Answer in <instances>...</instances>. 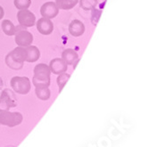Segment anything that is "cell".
<instances>
[{
  "label": "cell",
  "instance_id": "20",
  "mask_svg": "<svg viewBox=\"0 0 149 147\" xmlns=\"http://www.w3.org/2000/svg\"><path fill=\"white\" fill-rule=\"evenodd\" d=\"M4 15H5V10L1 6H0V20H2L4 18Z\"/></svg>",
  "mask_w": 149,
  "mask_h": 147
},
{
  "label": "cell",
  "instance_id": "4",
  "mask_svg": "<svg viewBox=\"0 0 149 147\" xmlns=\"http://www.w3.org/2000/svg\"><path fill=\"white\" fill-rule=\"evenodd\" d=\"M17 105V101L15 94L10 89H5L0 96V112L9 111Z\"/></svg>",
  "mask_w": 149,
  "mask_h": 147
},
{
  "label": "cell",
  "instance_id": "13",
  "mask_svg": "<svg viewBox=\"0 0 149 147\" xmlns=\"http://www.w3.org/2000/svg\"><path fill=\"white\" fill-rule=\"evenodd\" d=\"M27 50V58L26 62H37L40 57V51L39 49L35 46H29L26 47Z\"/></svg>",
  "mask_w": 149,
  "mask_h": 147
},
{
  "label": "cell",
  "instance_id": "16",
  "mask_svg": "<svg viewBox=\"0 0 149 147\" xmlns=\"http://www.w3.org/2000/svg\"><path fill=\"white\" fill-rule=\"evenodd\" d=\"M35 93H36L37 97L42 101H47L50 98V95H51L48 87H36Z\"/></svg>",
  "mask_w": 149,
  "mask_h": 147
},
{
  "label": "cell",
  "instance_id": "14",
  "mask_svg": "<svg viewBox=\"0 0 149 147\" xmlns=\"http://www.w3.org/2000/svg\"><path fill=\"white\" fill-rule=\"evenodd\" d=\"M1 28L3 32L6 36H13L16 32V27L13 25V23L10 20H3L1 23Z\"/></svg>",
  "mask_w": 149,
  "mask_h": 147
},
{
  "label": "cell",
  "instance_id": "3",
  "mask_svg": "<svg viewBox=\"0 0 149 147\" xmlns=\"http://www.w3.org/2000/svg\"><path fill=\"white\" fill-rule=\"evenodd\" d=\"M11 87L15 93L20 95H27L31 90V84L29 78L15 76L11 78Z\"/></svg>",
  "mask_w": 149,
  "mask_h": 147
},
{
  "label": "cell",
  "instance_id": "10",
  "mask_svg": "<svg viewBox=\"0 0 149 147\" xmlns=\"http://www.w3.org/2000/svg\"><path fill=\"white\" fill-rule=\"evenodd\" d=\"M51 73L59 75L61 73L66 72L68 65L62 58H55L50 61V63L48 65Z\"/></svg>",
  "mask_w": 149,
  "mask_h": 147
},
{
  "label": "cell",
  "instance_id": "7",
  "mask_svg": "<svg viewBox=\"0 0 149 147\" xmlns=\"http://www.w3.org/2000/svg\"><path fill=\"white\" fill-rule=\"evenodd\" d=\"M17 20L19 24L24 28H30L35 25L36 17L34 13L28 9H22L17 12Z\"/></svg>",
  "mask_w": 149,
  "mask_h": 147
},
{
  "label": "cell",
  "instance_id": "8",
  "mask_svg": "<svg viewBox=\"0 0 149 147\" xmlns=\"http://www.w3.org/2000/svg\"><path fill=\"white\" fill-rule=\"evenodd\" d=\"M59 13V8L55 2H47L40 7V15L44 18L53 19L57 16Z\"/></svg>",
  "mask_w": 149,
  "mask_h": 147
},
{
  "label": "cell",
  "instance_id": "9",
  "mask_svg": "<svg viewBox=\"0 0 149 147\" xmlns=\"http://www.w3.org/2000/svg\"><path fill=\"white\" fill-rule=\"evenodd\" d=\"M36 26L38 31L45 36L50 35L54 31V24L50 19L47 18H40L38 21H36Z\"/></svg>",
  "mask_w": 149,
  "mask_h": 147
},
{
  "label": "cell",
  "instance_id": "1",
  "mask_svg": "<svg viewBox=\"0 0 149 147\" xmlns=\"http://www.w3.org/2000/svg\"><path fill=\"white\" fill-rule=\"evenodd\" d=\"M26 58H27L26 47L17 46L7 53L5 61L8 68L15 71H18L23 67V62H26Z\"/></svg>",
  "mask_w": 149,
  "mask_h": 147
},
{
  "label": "cell",
  "instance_id": "12",
  "mask_svg": "<svg viewBox=\"0 0 149 147\" xmlns=\"http://www.w3.org/2000/svg\"><path fill=\"white\" fill-rule=\"evenodd\" d=\"M62 59L66 62L67 65L73 64L76 61L79 60V55L75 50L72 48H68L63 51L62 53Z\"/></svg>",
  "mask_w": 149,
  "mask_h": 147
},
{
  "label": "cell",
  "instance_id": "18",
  "mask_svg": "<svg viewBox=\"0 0 149 147\" xmlns=\"http://www.w3.org/2000/svg\"><path fill=\"white\" fill-rule=\"evenodd\" d=\"M71 75L66 73V72H63V73H61L58 75L57 77V79H56V82H57V85L59 87V93L63 90V88L64 87L65 84L67 83V81L69 80Z\"/></svg>",
  "mask_w": 149,
  "mask_h": 147
},
{
  "label": "cell",
  "instance_id": "11",
  "mask_svg": "<svg viewBox=\"0 0 149 147\" xmlns=\"http://www.w3.org/2000/svg\"><path fill=\"white\" fill-rule=\"evenodd\" d=\"M85 31V25L79 20H73L69 25V32L72 37H80Z\"/></svg>",
  "mask_w": 149,
  "mask_h": 147
},
{
  "label": "cell",
  "instance_id": "2",
  "mask_svg": "<svg viewBox=\"0 0 149 147\" xmlns=\"http://www.w3.org/2000/svg\"><path fill=\"white\" fill-rule=\"evenodd\" d=\"M51 71L48 65L45 63H39L35 66L33 70L32 83L35 87H49L50 85Z\"/></svg>",
  "mask_w": 149,
  "mask_h": 147
},
{
  "label": "cell",
  "instance_id": "17",
  "mask_svg": "<svg viewBox=\"0 0 149 147\" xmlns=\"http://www.w3.org/2000/svg\"><path fill=\"white\" fill-rule=\"evenodd\" d=\"M97 5V0H79V6L83 10H92Z\"/></svg>",
  "mask_w": 149,
  "mask_h": 147
},
{
  "label": "cell",
  "instance_id": "5",
  "mask_svg": "<svg viewBox=\"0 0 149 147\" xmlns=\"http://www.w3.org/2000/svg\"><path fill=\"white\" fill-rule=\"evenodd\" d=\"M22 115L20 112H12L9 111L0 112V124L7 127H15L22 123Z\"/></svg>",
  "mask_w": 149,
  "mask_h": 147
},
{
  "label": "cell",
  "instance_id": "19",
  "mask_svg": "<svg viewBox=\"0 0 149 147\" xmlns=\"http://www.w3.org/2000/svg\"><path fill=\"white\" fill-rule=\"evenodd\" d=\"M15 7L19 10L28 9L31 4V0H15L13 1Z\"/></svg>",
  "mask_w": 149,
  "mask_h": 147
},
{
  "label": "cell",
  "instance_id": "15",
  "mask_svg": "<svg viewBox=\"0 0 149 147\" xmlns=\"http://www.w3.org/2000/svg\"><path fill=\"white\" fill-rule=\"evenodd\" d=\"M79 2V0H56V5L62 10H71Z\"/></svg>",
  "mask_w": 149,
  "mask_h": 147
},
{
  "label": "cell",
  "instance_id": "6",
  "mask_svg": "<svg viewBox=\"0 0 149 147\" xmlns=\"http://www.w3.org/2000/svg\"><path fill=\"white\" fill-rule=\"evenodd\" d=\"M15 35V40L18 46L27 47L31 46V43L33 42L32 34L30 31H26L24 27H22V28H16V32Z\"/></svg>",
  "mask_w": 149,
  "mask_h": 147
}]
</instances>
